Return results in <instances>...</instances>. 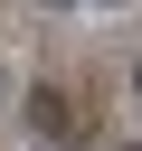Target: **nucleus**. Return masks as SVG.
<instances>
[{"label":"nucleus","instance_id":"nucleus-3","mask_svg":"<svg viewBox=\"0 0 142 151\" xmlns=\"http://www.w3.org/2000/svg\"><path fill=\"white\" fill-rule=\"evenodd\" d=\"M9 85H19V76H9V57H0V94H9Z\"/></svg>","mask_w":142,"mask_h":151},{"label":"nucleus","instance_id":"nucleus-4","mask_svg":"<svg viewBox=\"0 0 142 151\" xmlns=\"http://www.w3.org/2000/svg\"><path fill=\"white\" fill-rule=\"evenodd\" d=\"M133 104H142V57H133Z\"/></svg>","mask_w":142,"mask_h":151},{"label":"nucleus","instance_id":"nucleus-1","mask_svg":"<svg viewBox=\"0 0 142 151\" xmlns=\"http://www.w3.org/2000/svg\"><path fill=\"white\" fill-rule=\"evenodd\" d=\"M28 123H38V132H66L76 113H66V94H57V85H38V94H28Z\"/></svg>","mask_w":142,"mask_h":151},{"label":"nucleus","instance_id":"nucleus-6","mask_svg":"<svg viewBox=\"0 0 142 151\" xmlns=\"http://www.w3.org/2000/svg\"><path fill=\"white\" fill-rule=\"evenodd\" d=\"M38 151H47V142H38Z\"/></svg>","mask_w":142,"mask_h":151},{"label":"nucleus","instance_id":"nucleus-5","mask_svg":"<svg viewBox=\"0 0 142 151\" xmlns=\"http://www.w3.org/2000/svg\"><path fill=\"white\" fill-rule=\"evenodd\" d=\"M123 151H142V142H123Z\"/></svg>","mask_w":142,"mask_h":151},{"label":"nucleus","instance_id":"nucleus-2","mask_svg":"<svg viewBox=\"0 0 142 151\" xmlns=\"http://www.w3.org/2000/svg\"><path fill=\"white\" fill-rule=\"evenodd\" d=\"M28 9H133V0H28Z\"/></svg>","mask_w":142,"mask_h":151}]
</instances>
